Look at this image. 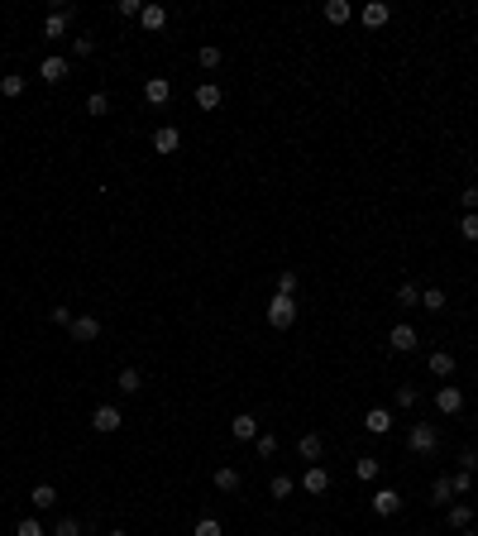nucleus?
<instances>
[{
	"instance_id": "nucleus-1",
	"label": "nucleus",
	"mask_w": 478,
	"mask_h": 536,
	"mask_svg": "<svg viewBox=\"0 0 478 536\" xmlns=\"http://www.w3.org/2000/svg\"><path fill=\"white\" fill-rule=\"evenodd\" d=\"M292 321H296V297L273 293V302H268V326H273V330H287Z\"/></svg>"
},
{
	"instance_id": "nucleus-2",
	"label": "nucleus",
	"mask_w": 478,
	"mask_h": 536,
	"mask_svg": "<svg viewBox=\"0 0 478 536\" xmlns=\"http://www.w3.org/2000/svg\"><path fill=\"white\" fill-rule=\"evenodd\" d=\"M407 445H411L416 455H435V445H440V431L425 427V422H416V427L407 431Z\"/></svg>"
},
{
	"instance_id": "nucleus-3",
	"label": "nucleus",
	"mask_w": 478,
	"mask_h": 536,
	"mask_svg": "<svg viewBox=\"0 0 478 536\" xmlns=\"http://www.w3.org/2000/svg\"><path fill=\"white\" fill-rule=\"evenodd\" d=\"M125 427V412L120 407H110V402H101L96 412H91V431H101V436H110V431Z\"/></svg>"
},
{
	"instance_id": "nucleus-4",
	"label": "nucleus",
	"mask_w": 478,
	"mask_h": 536,
	"mask_svg": "<svg viewBox=\"0 0 478 536\" xmlns=\"http://www.w3.org/2000/svg\"><path fill=\"white\" fill-rule=\"evenodd\" d=\"M144 101H149V106H168V101H172V81L168 77H149L144 81Z\"/></svg>"
},
{
	"instance_id": "nucleus-5",
	"label": "nucleus",
	"mask_w": 478,
	"mask_h": 536,
	"mask_svg": "<svg viewBox=\"0 0 478 536\" xmlns=\"http://www.w3.org/2000/svg\"><path fill=\"white\" fill-rule=\"evenodd\" d=\"M369 508L378 512V517H392V512L402 508V493H397V488H378V493L369 498Z\"/></svg>"
},
{
	"instance_id": "nucleus-6",
	"label": "nucleus",
	"mask_w": 478,
	"mask_h": 536,
	"mask_svg": "<svg viewBox=\"0 0 478 536\" xmlns=\"http://www.w3.org/2000/svg\"><path fill=\"white\" fill-rule=\"evenodd\" d=\"M72 340H81V345H91V340H101V321L96 316H72Z\"/></svg>"
},
{
	"instance_id": "nucleus-7",
	"label": "nucleus",
	"mask_w": 478,
	"mask_h": 536,
	"mask_svg": "<svg viewBox=\"0 0 478 536\" xmlns=\"http://www.w3.org/2000/svg\"><path fill=\"white\" fill-rule=\"evenodd\" d=\"M153 149H158V154H177V149H182V130L158 125V130H153Z\"/></svg>"
},
{
	"instance_id": "nucleus-8",
	"label": "nucleus",
	"mask_w": 478,
	"mask_h": 536,
	"mask_svg": "<svg viewBox=\"0 0 478 536\" xmlns=\"http://www.w3.org/2000/svg\"><path fill=\"white\" fill-rule=\"evenodd\" d=\"M220 101H225V91L215 81H196V106L201 110H220Z\"/></svg>"
},
{
	"instance_id": "nucleus-9",
	"label": "nucleus",
	"mask_w": 478,
	"mask_h": 536,
	"mask_svg": "<svg viewBox=\"0 0 478 536\" xmlns=\"http://www.w3.org/2000/svg\"><path fill=\"white\" fill-rule=\"evenodd\" d=\"M67 25H72V10L62 5V10H53V15L43 20V39H62V34H67Z\"/></svg>"
},
{
	"instance_id": "nucleus-10",
	"label": "nucleus",
	"mask_w": 478,
	"mask_h": 536,
	"mask_svg": "<svg viewBox=\"0 0 478 536\" xmlns=\"http://www.w3.org/2000/svg\"><path fill=\"white\" fill-rule=\"evenodd\" d=\"M230 436H235V441H259V417L239 412L235 422H230Z\"/></svg>"
},
{
	"instance_id": "nucleus-11",
	"label": "nucleus",
	"mask_w": 478,
	"mask_h": 536,
	"mask_svg": "<svg viewBox=\"0 0 478 536\" xmlns=\"http://www.w3.org/2000/svg\"><path fill=\"white\" fill-rule=\"evenodd\" d=\"M388 345L397 349V354H407V349H416V326H392V335H388Z\"/></svg>"
},
{
	"instance_id": "nucleus-12",
	"label": "nucleus",
	"mask_w": 478,
	"mask_h": 536,
	"mask_svg": "<svg viewBox=\"0 0 478 536\" xmlns=\"http://www.w3.org/2000/svg\"><path fill=\"white\" fill-rule=\"evenodd\" d=\"M435 407H440V412H445V417H454V412H459V407H464V393H459V388H454V383H445V388H440V393H435Z\"/></svg>"
},
{
	"instance_id": "nucleus-13",
	"label": "nucleus",
	"mask_w": 478,
	"mask_h": 536,
	"mask_svg": "<svg viewBox=\"0 0 478 536\" xmlns=\"http://www.w3.org/2000/svg\"><path fill=\"white\" fill-rule=\"evenodd\" d=\"M39 77H43V81H62V77H67V58L48 53L43 62H39Z\"/></svg>"
},
{
	"instance_id": "nucleus-14",
	"label": "nucleus",
	"mask_w": 478,
	"mask_h": 536,
	"mask_svg": "<svg viewBox=\"0 0 478 536\" xmlns=\"http://www.w3.org/2000/svg\"><path fill=\"white\" fill-rule=\"evenodd\" d=\"M301 488H306V493H311V498H316V493H325V488H330V474H325V469H320V464H311V469H306V474H301Z\"/></svg>"
},
{
	"instance_id": "nucleus-15",
	"label": "nucleus",
	"mask_w": 478,
	"mask_h": 536,
	"mask_svg": "<svg viewBox=\"0 0 478 536\" xmlns=\"http://www.w3.org/2000/svg\"><path fill=\"white\" fill-rule=\"evenodd\" d=\"M359 20H364L369 29H383L388 20H392V10H388L383 0H373V5H364V15H359Z\"/></svg>"
},
{
	"instance_id": "nucleus-16",
	"label": "nucleus",
	"mask_w": 478,
	"mask_h": 536,
	"mask_svg": "<svg viewBox=\"0 0 478 536\" xmlns=\"http://www.w3.org/2000/svg\"><path fill=\"white\" fill-rule=\"evenodd\" d=\"M364 427H369L373 436H388V431H392V412H388V407H373L369 417H364Z\"/></svg>"
},
{
	"instance_id": "nucleus-17",
	"label": "nucleus",
	"mask_w": 478,
	"mask_h": 536,
	"mask_svg": "<svg viewBox=\"0 0 478 536\" xmlns=\"http://www.w3.org/2000/svg\"><path fill=\"white\" fill-rule=\"evenodd\" d=\"M320 450H325V441H320L316 431H306V436L296 441V455H301V460H311V464L320 460Z\"/></svg>"
},
{
	"instance_id": "nucleus-18",
	"label": "nucleus",
	"mask_w": 478,
	"mask_h": 536,
	"mask_svg": "<svg viewBox=\"0 0 478 536\" xmlns=\"http://www.w3.org/2000/svg\"><path fill=\"white\" fill-rule=\"evenodd\" d=\"M29 503H34L39 512L53 508V503H57V488H53V483H34V488H29Z\"/></svg>"
},
{
	"instance_id": "nucleus-19",
	"label": "nucleus",
	"mask_w": 478,
	"mask_h": 536,
	"mask_svg": "<svg viewBox=\"0 0 478 536\" xmlns=\"http://www.w3.org/2000/svg\"><path fill=\"white\" fill-rule=\"evenodd\" d=\"M139 25L149 29V34H158V29L168 25V10H163V5H144V15H139Z\"/></svg>"
},
{
	"instance_id": "nucleus-20",
	"label": "nucleus",
	"mask_w": 478,
	"mask_h": 536,
	"mask_svg": "<svg viewBox=\"0 0 478 536\" xmlns=\"http://www.w3.org/2000/svg\"><path fill=\"white\" fill-rule=\"evenodd\" d=\"M430 374H435V378H450L454 374V354H450V349H435V354H430Z\"/></svg>"
},
{
	"instance_id": "nucleus-21",
	"label": "nucleus",
	"mask_w": 478,
	"mask_h": 536,
	"mask_svg": "<svg viewBox=\"0 0 478 536\" xmlns=\"http://www.w3.org/2000/svg\"><path fill=\"white\" fill-rule=\"evenodd\" d=\"M450 527H454V532L474 527V508H469V503H450Z\"/></svg>"
},
{
	"instance_id": "nucleus-22",
	"label": "nucleus",
	"mask_w": 478,
	"mask_h": 536,
	"mask_svg": "<svg viewBox=\"0 0 478 536\" xmlns=\"http://www.w3.org/2000/svg\"><path fill=\"white\" fill-rule=\"evenodd\" d=\"M349 15H354L349 0H330V5H325V20H330V25H349Z\"/></svg>"
},
{
	"instance_id": "nucleus-23",
	"label": "nucleus",
	"mask_w": 478,
	"mask_h": 536,
	"mask_svg": "<svg viewBox=\"0 0 478 536\" xmlns=\"http://www.w3.org/2000/svg\"><path fill=\"white\" fill-rule=\"evenodd\" d=\"M215 488H220V493H239V469H230V464L215 469Z\"/></svg>"
},
{
	"instance_id": "nucleus-24",
	"label": "nucleus",
	"mask_w": 478,
	"mask_h": 536,
	"mask_svg": "<svg viewBox=\"0 0 478 536\" xmlns=\"http://www.w3.org/2000/svg\"><path fill=\"white\" fill-rule=\"evenodd\" d=\"M430 503H440V508H450V503H454L450 479H435V488H430Z\"/></svg>"
},
{
	"instance_id": "nucleus-25",
	"label": "nucleus",
	"mask_w": 478,
	"mask_h": 536,
	"mask_svg": "<svg viewBox=\"0 0 478 536\" xmlns=\"http://www.w3.org/2000/svg\"><path fill=\"white\" fill-rule=\"evenodd\" d=\"M196 62H201L206 72H215V67H220V48H215V43H201V53H196Z\"/></svg>"
},
{
	"instance_id": "nucleus-26",
	"label": "nucleus",
	"mask_w": 478,
	"mask_h": 536,
	"mask_svg": "<svg viewBox=\"0 0 478 536\" xmlns=\"http://www.w3.org/2000/svg\"><path fill=\"white\" fill-rule=\"evenodd\" d=\"M106 110H110L106 91H91V96H86V115H106Z\"/></svg>"
},
{
	"instance_id": "nucleus-27",
	"label": "nucleus",
	"mask_w": 478,
	"mask_h": 536,
	"mask_svg": "<svg viewBox=\"0 0 478 536\" xmlns=\"http://www.w3.org/2000/svg\"><path fill=\"white\" fill-rule=\"evenodd\" d=\"M421 307H425V311H445V293H440V288H425Z\"/></svg>"
},
{
	"instance_id": "nucleus-28",
	"label": "nucleus",
	"mask_w": 478,
	"mask_h": 536,
	"mask_svg": "<svg viewBox=\"0 0 478 536\" xmlns=\"http://www.w3.org/2000/svg\"><path fill=\"white\" fill-rule=\"evenodd\" d=\"M120 388H125V393H139V388H144V374H139V369H120Z\"/></svg>"
},
{
	"instance_id": "nucleus-29",
	"label": "nucleus",
	"mask_w": 478,
	"mask_h": 536,
	"mask_svg": "<svg viewBox=\"0 0 478 536\" xmlns=\"http://www.w3.org/2000/svg\"><path fill=\"white\" fill-rule=\"evenodd\" d=\"M469 483H474V474H469V469H459V474H454V479H450L454 498H469Z\"/></svg>"
},
{
	"instance_id": "nucleus-30",
	"label": "nucleus",
	"mask_w": 478,
	"mask_h": 536,
	"mask_svg": "<svg viewBox=\"0 0 478 536\" xmlns=\"http://www.w3.org/2000/svg\"><path fill=\"white\" fill-rule=\"evenodd\" d=\"M292 488H296V479H287V474H278V479L268 483V493H273V498H287Z\"/></svg>"
},
{
	"instance_id": "nucleus-31",
	"label": "nucleus",
	"mask_w": 478,
	"mask_h": 536,
	"mask_svg": "<svg viewBox=\"0 0 478 536\" xmlns=\"http://www.w3.org/2000/svg\"><path fill=\"white\" fill-rule=\"evenodd\" d=\"M354 474H359V479H378V455H364L354 464Z\"/></svg>"
},
{
	"instance_id": "nucleus-32",
	"label": "nucleus",
	"mask_w": 478,
	"mask_h": 536,
	"mask_svg": "<svg viewBox=\"0 0 478 536\" xmlns=\"http://www.w3.org/2000/svg\"><path fill=\"white\" fill-rule=\"evenodd\" d=\"M459 235H464V240H469V244L478 240V211H469V215H464V220H459Z\"/></svg>"
},
{
	"instance_id": "nucleus-33",
	"label": "nucleus",
	"mask_w": 478,
	"mask_h": 536,
	"mask_svg": "<svg viewBox=\"0 0 478 536\" xmlns=\"http://www.w3.org/2000/svg\"><path fill=\"white\" fill-rule=\"evenodd\" d=\"M15 536H48V532H43V522H39V517H25V522L15 527Z\"/></svg>"
},
{
	"instance_id": "nucleus-34",
	"label": "nucleus",
	"mask_w": 478,
	"mask_h": 536,
	"mask_svg": "<svg viewBox=\"0 0 478 536\" xmlns=\"http://www.w3.org/2000/svg\"><path fill=\"white\" fill-rule=\"evenodd\" d=\"M115 15H120V20H134V15H144V5H139V0H115Z\"/></svg>"
},
{
	"instance_id": "nucleus-35",
	"label": "nucleus",
	"mask_w": 478,
	"mask_h": 536,
	"mask_svg": "<svg viewBox=\"0 0 478 536\" xmlns=\"http://www.w3.org/2000/svg\"><path fill=\"white\" fill-rule=\"evenodd\" d=\"M20 91H25V77H15V72L0 77V96H20Z\"/></svg>"
},
{
	"instance_id": "nucleus-36",
	"label": "nucleus",
	"mask_w": 478,
	"mask_h": 536,
	"mask_svg": "<svg viewBox=\"0 0 478 536\" xmlns=\"http://www.w3.org/2000/svg\"><path fill=\"white\" fill-rule=\"evenodd\" d=\"M278 293H282V297L296 293V273H292V268H282V273H278Z\"/></svg>"
},
{
	"instance_id": "nucleus-37",
	"label": "nucleus",
	"mask_w": 478,
	"mask_h": 536,
	"mask_svg": "<svg viewBox=\"0 0 478 536\" xmlns=\"http://www.w3.org/2000/svg\"><path fill=\"white\" fill-rule=\"evenodd\" d=\"M53 536H81V522L77 517H62V522L53 527Z\"/></svg>"
},
{
	"instance_id": "nucleus-38",
	"label": "nucleus",
	"mask_w": 478,
	"mask_h": 536,
	"mask_svg": "<svg viewBox=\"0 0 478 536\" xmlns=\"http://www.w3.org/2000/svg\"><path fill=\"white\" fill-rule=\"evenodd\" d=\"M397 302H402V307H416V302H421V293H416L411 283H402V288H397Z\"/></svg>"
},
{
	"instance_id": "nucleus-39",
	"label": "nucleus",
	"mask_w": 478,
	"mask_h": 536,
	"mask_svg": "<svg viewBox=\"0 0 478 536\" xmlns=\"http://www.w3.org/2000/svg\"><path fill=\"white\" fill-rule=\"evenodd\" d=\"M459 206H464V215L478 211V187H464V192H459Z\"/></svg>"
},
{
	"instance_id": "nucleus-40",
	"label": "nucleus",
	"mask_w": 478,
	"mask_h": 536,
	"mask_svg": "<svg viewBox=\"0 0 478 536\" xmlns=\"http://www.w3.org/2000/svg\"><path fill=\"white\" fill-rule=\"evenodd\" d=\"M196 536H225V532H220L215 517H201V522H196Z\"/></svg>"
},
{
	"instance_id": "nucleus-41",
	"label": "nucleus",
	"mask_w": 478,
	"mask_h": 536,
	"mask_svg": "<svg viewBox=\"0 0 478 536\" xmlns=\"http://www.w3.org/2000/svg\"><path fill=\"white\" fill-rule=\"evenodd\" d=\"M254 450H259V455H273V450H278V441H273V436H259V441H254Z\"/></svg>"
},
{
	"instance_id": "nucleus-42",
	"label": "nucleus",
	"mask_w": 478,
	"mask_h": 536,
	"mask_svg": "<svg viewBox=\"0 0 478 536\" xmlns=\"http://www.w3.org/2000/svg\"><path fill=\"white\" fill-rule=\"evenodd\" d=\"M91 48H96L91 39H72V53H77V58H91Z\"/></svg>"
},
{
	"instance_id": "nucleus-43",
	"label": "nucleus",
	"mask_w": 478,
	"mask_h": 536,
	"mask_svg": "<svg viewBox=\"0 0 478 536\" xmlns=\"http://www.w3.org/2000/svg\"><path fill=\"white\" fill-rule=\"evenodd\" d=\"M53 321L57 326H72V307H53Z\"/></svg>"
},
{
	"instance_id": "nucleus-44",
	"label": "nucleus",
	"mask_w": 478,
	"mask_h": 536,
	"mask_svg": "<svg viewBox=\"0 0 478 536\" xmlns=\"http://www.w3.org/2000/svg\"><path fill=\"white\" fill-rule=\"evenodd\" d=\"M459 464H464V469L474 474V469H478V450H464V455H459Z\"/></svg>"
},
{
	"instance_id": "nucleus-45",
	"label": "nucleus",
	"mask_w": 478,
	"mask_h": 536,
	"mask_svg": "<svg viewBox=\"0 0 478 536\" xmlns=\"http://www.w3.org/2000/svg\"><path fill=\"white\" fill-rule=\"evenodd\" d=\"M464 536H478V532H474V527H464Z\"/></svg>"
},
{
	"instance_id": "nucleus-46",
	"label": "nucleus",
	"mask_w": 478,
	"mask_h": 536,
	"mask_svg": "<svg viewBox=\"0 0 478 536\" xmlns=\"http://www.w3.org/2000/svg\"><path fill=\"white\" fill-rule=\"evenodd\" d=\"M106 536H125V532H106Z\"/></svg>"
}]
</instances>
